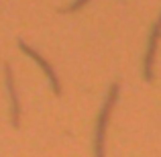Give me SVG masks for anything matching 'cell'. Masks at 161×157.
<instances>
[{
    "mask_svg": "<svg viewBox=\"0 0 161 157\" xmlns=\"http://www.w3.org/2000/svg\"><path fill=\"white\" fill-rule=\"evenodd\" d=\"M118 90H120V86L114 82L108 90L104 106L100 108L98 121H96V131H94V153H96V157H106V129H108L112 108L116 106V100H118Z\"/></svg>",
    "mask_w": 161,
    "mask_h": 157,
    "instance_id": "obj_1",
    "label": "cell"
},
{
    "mask_svg": "<svg viewBox=\"0 0 161 157\" xmlns=\"http://www.w3.org/2000/svg\"><path fill=\"white\" fill-rule=\"evenodd\" d=\"M161 39V16L155 23L153 31H151L149 43H147L145 59H143V80L145 82H153V63H155V53H157V43Z\"/></svg>",
    "mask_w": 161,
    "mask_h": 157,
    "instance_id": "obj_2",
    "label": "cell"
},
{
    "mask_svg": "<svg viewBox=\"0 0 161 157\" xmlns=\"http://www.w3.org/2000/svg\"><path fill=\"white\" fill-rule=\"evenodd\" d=\"M19 47L23 49V51L27 53V55H29L31 59H35V61L39 63V65H41V70L45 71V76H47V78H49V82H51V88H53L55 96H61V84H59V78L55 76V70H53V67L49 65L47 61H45V57H43V55H41L39 51H37V49L29 47V45L25 43V41H19Z\"/></svg>",
    "mask_w": 161,
    "mask_h": 157,
    "instance_id": "obj_3",
    "label": "cell"
},
{
    "mask_svg": "<svg viewBox=\"0 0 161 157\" xmlns=\"http://www.w3.org/2000/svg\"><path fill=\"white\" fill-rule=\"evenodd\" d=\"M4 76H6L8 96H10V121H12V126L16 129V126L20 125V102H19V96H16V86H14V78H12L10 63L4 65Z\"/></svg>",
    "mask_w": 161,
    "mask_h": 157,
    "instance_id": "obj_4",
    "label": "cell"
},
{
    "mask_svg": "<svg viewBox=\"0 0 161 157\" xmlns=\"http://www.w3.org/2000/svg\"><path fill=\"white\" fill-rule=\"evenodd\" d=\"M88 2H90V0H75V2L74 4H71V6L69 8H67V10L65 12H75V10H80V8H82V6H86V4Z\"/></svg>",
    "mask_w": 161,
    "mask_h": 157,
    "instance_id": "obj_5",
    "label": "cell"
}]
</instances>
